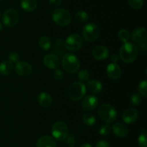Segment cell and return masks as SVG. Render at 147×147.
I'll return each instance as SVG.
<instances>
[{
    "label": "cell",
    "mask_w": 147,
    "mask_h": 147,
    "mask_svg": "<svg viewBox=\"0 0 147 147\" xmlns=\"http://www.w3.org/2000/svg\"><path fill=\"white\" fill-rule=\"evenodd\" d=\"M138 144L140 147H147V135L144 128L141 130V134L138 138Z\"/></svg>",
    "instance_id": "484cf974"
},
{
    "label": "cell",
    "mask_w": 147,
    "mask_h": 147,
    "mask_svg": "<svg viewBox=\"0 0 147 147\" xmlns=\"http://www.w3.org/2000/svg\"><path fill=\"white\" fill-rule=\"evenodd\" d=\"M13 70L12 62L9 60L3 61L0 63V74L1 75H9Z\"/></svg>",
    "instance_id": "7402d4cb"
},
{
    "label": "cell",
    "mask_w": 147,
    "mask_h": 147,
    "mask_svg": "<svg viewBox=\"0 0 147 147\" xmlns=\"http://www.w3.org/2000/svg\"><path fill=\"white\" fill-rule=\"evenodd\" d=\"M139 47H140V49L142 50V52H144V53L146 52V50H147V43H144V42H143V43H141L140 45H139Z\"/></svg>",
    "instance_id": "f35d334b"
},
{
    "label": "cell",
    "mask_w": 147,
    "mask_h": 147,
    "mask_svg": "<svg viewBox=\"0 0 147 147\" xmlns=\"http://www.w3.org/2000/svg\"><path fill=\"white\" fill-rule=\"evenodd\" d=\"M111 133V127L108 124H103L99 128V133L103 136H107Z\"/></svg>",
    "instance_id": "d6a6232c"
},
{
    "label": "cell",
    "mask_w": 147,
    "mask_h": 147,
    "mask_svg": "<svg viewBox=\"0 0 147 147\" xmlns=\"http://www.w3.org/2000/svg\"><path fill=\"white\" fill-rule=\"evenodd\" d=\"M75 18L76 21L80 23H85L88 21V14L85 11H78L75 14Z\"/></svg>",
    "instance_id": "4316f807"
},
{
    "label": "cell",
    "mask_w": 147,
    "mask_h": 147,
    "mask_svg": "<svg viewBox=\"0 0 147 147\" xmlns=\"http://www.w3.org/2000/svg\"><path fill=\"white\" fill-rule=\"evenodd\" d=\"M119 38L120 39L121 41L123 42V43L128 42L129 39L130 38V34H129V31L125 29L121 30L119 33Z\"/></svg>",
    "instance_id": "f546056e"
},
{
    "label": "cell",
    "mask_w": 147,
    "mask_h": 147,
    "mask_svg": "<svg viewBox=\"0 0 147 147\" xmlns=\"http://www.w3.org/2000/svg\"><path fill=\"white\" fill-rule=\"evenodd\" d=\"M98 114L100 119L106 123H111L117 117V112L115 108L109 104H102L98 109Z\"/></svg>",
    "instance_id": "7a4b0ae2"
},
{
    "label": "cell",
    "mask_w": 147,
    "mask_h": 147,
    "mask_svg": "<svg viewBox=\"0 0 147 147\" xmlns=\"http://www.w3.org/2000/svg\"><path fill=\"white\" fill-rule=\"evenodd\" d=\"M113 132L114 133L116 136L119 138H124L127 135L129 129L125 124L122 122H116L112 127Z\"/></svg>",
    "instance_id": "ac0fdd59"
},
{
    "label": "cell",
    "mask_w": 147,
    "mask_h": 147,
    "mask_svg": "<svg viewBox=\"0 0 147 147\" xmlns=\"http://www.w3.org/2000/svg\"><path fill=\"white\" fill-rule=\"evenodd\" d=\"M129 6L134 10H139L143 7L144 0H128Z\"/></svg>",
    "instance_id": "f1b7e54d"
},
{
    "label": "cell",
    "mask_w": 147,
    "mask_h": 147,
    "mask_svg": "<svg viewBox=\"0 0 147 147\" xmlns=\"http://www.w3.org/2000/svg\"><path fill=\"white\" fill-rule=\"evenodd\" d=\"M64 48V41L61 38H58L55 43L54 48H53L54 54L57 55V56L63 55L65 52Z\"/></svg>",
    "instance_id": "603a6c76"
},
{
    "label": "cell",
    "mask_w": 147,
    "mask_h": 147,
    "mask_svg": "<svg viewBox=\"0 0 147 147\" xmlns=\"http://www.w3.org/2000/svg\"><path fill=\"white\" fill-rule=\"evenodd\" d=\"M37 101L40 106L47 108H49L53 103V97L50 94L47 93V92H42L39 95Z\"/></svg>",
    "instance_id": "d6986e66"
},
{
    "label": "cell",
    "mask_w": 147,
    "mask_h": 147,
    "mask_svg": "<svg viewBox=\"0 0 147 147\" xmlns=\"http://www.w3.org/2000/svg\"><path fill=\"white\" fill-rule=\"evenodd\" d=\"M82 35L86 41H95L98 38L100 35V30L98 26L93 22L88 23L82 30Z\"/></svg>",
    "instance_id": "8992f818"
},
{
    "label": "cell",
    "mask_w": 147,
    "mask_h": 147,
    "mask_svg": "<svg viewBox=\"0 0 147 147\" xmlns=\"http://www.w3.org/2000/svg\"><path fill=\"white\" fill-rule=\"evenodd\" d=\"M43 63L50 69H56L60 64V59L57 55L49 53L43 58Z\"/></svg>",
    "instance_id": "5bb4252c"
},
{
    "label": "cell",
    "mask_w": 147,
    "mask_h": 147,
    "mask_svg": "<svg viewBox=\"0 0 147 147\" xmlns=\"http://www.w3.org/2000/svg\"><path fill=\"white\" fill-rule=\"evenodd\" d=\"M138 50L137 46L132 43L126 42L121 47L119 50V56L122 61L124 63H132L137 58Z\"/></svg>",
    "instance_id": "6da1fadb"
},
{
    "label": "cell",
    "mask_w": 147,
    "mask_h": 147,
    "mask_svg": "<svg viewBox=\"0 0 147 147\" xmlns=\"http://www.w3.org/2000/svg\"><path fill=\"white\" fill-rule=\"evenodd\" d=\"M106 73L110 79L116 80L119 79L121 75V70L120 69V66L117 63H111L108 65L106 68Z\"/></svg>",
    "instance_id": "2e32d148"
},
{
    "label": "cell",
    "mask_w": 147,
    "mask_h": 147,
    "mask_svg": "<svg viewBox=\"0 0 147 147\" xmlns=\"http://www.w3.org/2000/svg\"><path fill=\"white\" fill-rule=\"evenodd\" d=\"M98 104V99L96 97L93 95H88V96L84 97L82 101V108L85 111H91L93 110Z\"/></svg>",
    "instance_id": "8fae6325"
},
{
    "label": "cell",
    "mask_w": 147,
    "mask_h": 147,
    "mask_svg": "<svg viewBox=\"0 0 147 147\" xmlns=\"http://www.w3.org/2000/svg\"><path fill=\"white\" fill-rule=\"evenodd\" d=\"M80 147H93V146L89 144H82Z\"/></svg>",
    "instance_id": "60d3db41"
},
{
    "label": "cell",
    "mask_w": 147,
    "mask_h": 147,
    "mask_svg": "<svg viewBox=\"0 0 147 147\" xmlns=\"http://www.w3.org/2000/svg\"><path fill=\"white\" fill-rule=\"evenodd\" d=\"M131 38L136 43H141L144 42L147 38V31L146 28L139 27L135 29L131 35Z\"/></svg>",
    "instance_id": "7c38bea8"
},
{
    "label": "cell",
    "mask_w": 147,
    "mask_h": 147,
    "mask_svg": "<svg viewBox=\"0 0 147 147\" xmlns=\"http://www.w3.org/2000/svg\"><path fill=\"white\" fill-rule=\"evenodd\" d=\"M20 20V14L18 12L12 8L7 9L2 16V22L7 27H14Z\"/></svg>",
    "instance_id": "9c48e42d"
},
{
    "label": "cell",
    "mask_w": 147,
    "mask_h": 147,
    "mask_svg": "<svg viewBox=\"0 0 147 147\" xmlns=\"http://www.w3.org/2000/svg\"><path fill=\"white\" fill-rule=\"evenodd\" d=\"M96 119L94 115L91 113H85L83 115V122L87 126H93L96 123Z\"/></svg>",
    "instance_id": "d4e9b609"
},
{
    "label": "cell",
    "mask_w": 147,
    "mask_h": 147,
    "mask_svg": "<svg viewBox=\"0 0 147 147\" xmlns=\"http://www.w3.org/2000/svg\"><path fill=\"white\" fill-rule=\"evenodd\" d=\"M3 1V0H0V2H1V1Z\"/></svg>",
    "instance_id": "ee69618b"
},
{
    "label": "cell",
    "mask_w": 147,
    "mask_h": 147,
    "mask_svg": "<svg viewBox=\"0 0 147 147\" xmlns=\"http://www.w3.org/2000/svg\"><path fill=\"white\" fill-rule=\"evenodd\" d=\"M62 65L63 69L70 74L76 73L80 66L78 58L73 53H67L63 56Z\"/></svg>",
    "instance_id": "3957f363"
},
{
    "label": "cell",
    "mask_w": 147,
    "mask_h": 147,
    "mask_svg": "<svg viewBox=\"0 0 147 147\" xmlns=\"http://www.w3.org/2000/svg\"><path fill=\"white\" fill-rule=\"evenodd\" d=\"M9 59L10 61L17 63V61H19L20 55H19L17 52H11V53L9 54Z\"/></svg>",
    "instance_id": "e575fe53"
},
{
    "label": "cell",
    "mask_w": 147,
    "mask_h": 147,
    "mask_svg": "<svg viewBox=\"0 0 147 147\" xmlns=\"http://www.w3.org/2000/svg\"><path fill=\"white\" fill-rule=\"evenodd\" d=\"M78 77L80 79V82H86L90 78V73L87 69H83L80 71H79Z\"/></svg>",
    "instance_id": "1f68e13d"
},
{
    "label": "cell",
    "mask_w": 147,
    "mask_h": 147,
    "mask_svg": "<svg viewBox=\"0 0 147 147\" xmlns=\"http://www.w3.org/2000/svg\"><path fill=\"white\" fill-rule=\"evenodd\" d=\"M86 93V87L82 82H76L69 86L67 94L72 100L78 101L84 97Z\"/></svg>",
    "instance_id": "5b68a950"
},
{
    "label": "cell",
    "mask_w": 147,
    "mask_h": 147,
    "mask_svg": "<svg viewBox=\"0 0 147 147\" xmlns=\"http://www.w3.org/2000/svg\"><path fill=\"white\" fill-rule=\"evenodd\" d=\"M53 76H54V78L56 80L60 81L63 79V77H64V74H63V72L61 70L56 69L54 72V74H53Z\"/></svg>",
    "instance_id": "d590c367"
},
{
    "label": "cell",
    "mask_w": 147,
    "mask_h": 147,
    "mask_svg": "<svg viewBox=\"0 0 147 147\" xmlns=\"http://www.w3.org/2000/svg\"><path fill=\"white\" fill-rule=\"evenodd\" d=\"M138 91L139 95L146 97H147V82L146 80L142 81L138 86Z\"/></svg>",
    "instance_id": "83f0119b"
},
{
    "label": "cell",
    "mask_w": 147,
    "mask_h": 147,
    "mask_svg": "<svg viewBox=\"0 0 147 147\" xmlns=\"http://www.w3.org/2000/svg\"><path fill=\"white\" fill-rule=\"evenodd\" d=\"M96 147H111L110 144L106 140H100L96 144Z\"/></svg>",
    "instance_id": "8d00e7d4"
},
{
    "label": "cell",
    "mask_w": 147,
    "mask_h": 147,
    "mask_svg": "<svg viewBox=\"0 0 147 147\" xmlns=\"http://www.w3.org/2000/svg\"><path fill=\"white\" fill-rule=\"evenodd\" d=\"M2 28H3V27H2V24H1V23L0 22V31H1V30H2Z\"/></svg>",
    "instance_id": "b9f144b4"
},
{
    "label": "cell",
    "mask_w": 147,
    "mask_h": 147,
    "mask_svg": "<svg viewBox=\"0 0 147 147\" xmlns=\"http://www.w3.org/2000/svg\"><path fill=\"white\" fill-rule=\"evenodd\" d=\"M20 5L23 10L27 12H31L37 8V0H22Z\"/></svg>",
    "instance_id": "ffe728a7"
},
{
    "label": "cell",
    "mask_w": 147,
    "mask_h": 147,
    "mask_svg": "<svg viewBox=\"0 0 147 147\" xmlns=\"http://www.w3.org/2000/svg\"><path fill=\"white\" fill-rule=\"evenodd\" d=\"M65 144L68 147H74L76 144V138L75 135H70L65 138Z\"/></svg>",
    "instance_id": "836d02e7"
},
{
    "label": "cell",
    "mask_w": 147,
    "mask_h": 147,
    "mask_svg": "<svg viewBox=\"0 0 147 147\" xmlns=\"http://www.w3.org/2000/svg\"><path fill=\"white\" fill-rule=\"evenodd\" d=\"M111 60L113 61V63H116L119 61V56L117 54H116V53H114L111 57Z\"/></svg>",
    "instance_id": "ab89813d"
},
{
    "label": "cell",
    "mask_w": 147,
    "mask_h": 147,
    "mask_svg": "<svg viewBox=\"0 0 147 147\" xmlns=\"http://www.w3.org/2000/svg\"><path fill=\"white\" fill-rule=\"evenodd\" d=\"M92 54L93 57L97 60H104L109 56V50L106 46H96L93 48Z\"/></svg>",
    "instance_id": "9a60e30c"
},
{
    "label": "cell",
    "mask_w": 147,
    "mask_h": 147,
    "mask_svg": "<svg viewBox=\"0 0 147 147\" xmlns=\"http://www.w3.org/2000/svg\"><path fill=\"white\" fill-rule=\"evenodd\" d=\"M51 133L53 138L58 141H63L67 136L68 127L63 121H57L52 126Z\"/></svg>",
    "instance_id": "52a82bcc"
},
{
    "label": "cell",
    "mask_w": 147,
    "mask_h": 147,
    "mask_svg": "<svg viewBox=\"0 0 147 147\" xmlns=\"http://www.w3.org/2000/svg\"><path fill=\"white\" fill-rule=\"evenodd\" d=\"M142 101V96L139 93H134L130 97L131 103V105H135V106L140 105Z\"/></svg>",
    "instance_id": "4dcf8cb0"
},
{
    "label": "cell",
    "mask_w": 147,
    "mask_h": 147,
    "mask_svg": "<svg viewBox=\"0 0 147 147\" xmlns=\"http://www.w3.org/2000/svg\"><path fill=\"white\" fill-rule=\"evenodd\" d=\"M37 147H56L54 138L50 135H42L38 138L36 143Z\"/></svg>",
    "instance_id": "e0dca14e"
},
{
    "label": "cell",
    "mask_w": 147,
    "mask_h": 147,
    "mask_svg": "<svg viewBox=\"0 0 147 147\" xmlns=\"http://www.w3.org/2000/svg\"><path fill=\"white\" fill-rule=\"evenodd\" d=\"M15 71L19 76H29L32 71V66L28 62L24 61H19L16 63Z\"/></svg>",
    "instance_id": "30bf717a"
},
{
    "label": "cell",
    "mask_w": 147,
    "mask_h": 147,
    "mask_svg": "<svg viewBox=\"0 0 147 147\" xmlns=\"http://www.w3.org/2000/svg\"><path fill=\"white\" fill-rule=\"evenodd\" d=\"M38 44L42 49H43L44 50H47L51 47L52 43L49 37H47V36H42L39 39Z\"/></svg>",
    "instance_id": "cb8c5ba5"
},
{
    "label": "cell",
    "mask_w": 147,
    "mask_h": 147,
    "mask_svg": "<svg viewBox=\"0 0 147 147\" xmlns=\"http://www.w3.org/2000/svg\"><path fill=\"white\" fill-rule=\"evenodd\" d=\"M52 18L57 24L65 27L71 22L72 16L69 11L65 9L57 8L52 12Z\"/></svg>",
    "instance_id": "277c9868"
},
{
    "label": "cell",
    "mask_w": 147,
    "mask_h": 147,
    "mask_svg": "<svg viewBox=\"0 0 147 147\" xmlns=\"http://www.w3.org/2000/svg\"><path fill=\"white\" fill-rule=\"evenodd\" d=\"M139 112L135 108H128L122 114V119L127 124L133 123L137 120L139 118Z\"/></svg>",
    "instance_id": "4fadbf2b"
},
{
    "label": "cell",
    "mask_w": 147,
    "mask_h": 147,
    "mask_svg": "<svg viewBox=\"0 0 147 147\" xmlns=\"http://www.w3.org/2000/svg\"><path fill=\"white\" fill-rule=\"evenodd\" d=\"M63 0H49V4L52 7H58L62 4Z\"/></svg>",
    "instance_id": "74e56055"
},
{
    "label": "cell",
    "mask_w": 147,
    "mask_h": 147,
    "mask_svg": "<svg viewBox=\"0 0 147 147\" xmlns=\"http://www.w3.org/2000/svg\"><path fill=\"white\" fill-rule=\"evenodd\" d=\"M87 88L91 93L98 94L101 92L103 86H102L101 82L96 79H93L88 82Z\"/></svg>",
    "instance_id": "44dd1931"
},
{
    "label": "cell",
    "mask_w": 147,
    "mask_h": 147,
    "mask_svg": "<svg viewBox=\"0 0 147 147\" xmlns=\"http://www.w3.org/2000/svg\"><path fill=\"white\" fill-rule=\"evenodd\" d=\"M83 43V39L77 33H73L69 35L64 41V46L70 51H77L80 50Z\"/></svg>",
    "instance_id": "ba28073f"
},
{
    "label": "cell",
    "mask_w": 147,
    "mask_h": 147,
    "mask_svg": "<svg viewBox=\"0 0 147 147\" xmlns=\"http://www.w3.org/2000/svg\"><path fill=\"white\" fill-rule=\"evenodd\" d=\"M1 11H0V17H1Z\"/></svg>",
    "instance_id": "7bdbcfd3"
}]
</instances>
